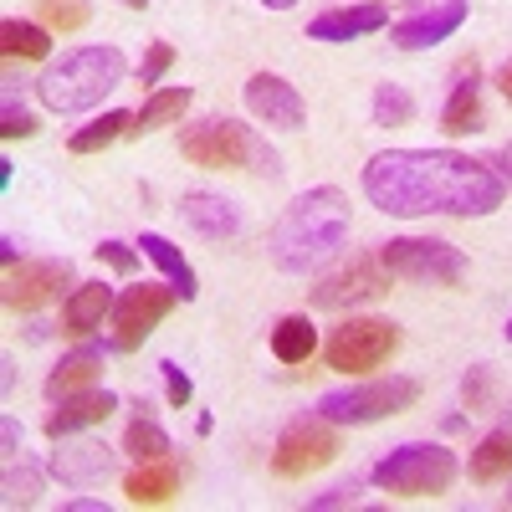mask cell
Returning a JSON list of instances; mask_svg holds the SVG:
<instances>
[{"mask_svg": "<svg viewBox=\"0 0 512 512\" xmlns=\"http://www.w3.org/2000/svg\"><path fill=\"white\" fill-rule=\"evenodd\" d=\"M364 195L384 216H456L477 221L507 200V180L487 159L456 149H384L364 164Z\"/></svg>", "mask_w": 512, "mask_h": 512, "instance_id": "cell-1", "label": "cell"}, {"mask_svg": "<svg viewBox=\"0 0 512 512\" xmlns=\"http://www.w3.org/2000/svg\"><path fill=\"white\" fill-rule=\"evenodd\" d=\"M344 241H349V195L333 185H318V190H303L277 216V226L267 231V256L277 272L308 277L328 267L344 251Z\"/></svg>", "mask_w": 512, "mask_h": 512, "instance_id": "cell-2", "label": "cell"}, {"mask_svg": "<svg viewBox=\"0 0 512 512\" xmlns=\"http://www.w3.org/2000/svg\"><path fill=\"white\" fill-rule=\"evenodd\" d=\"M123 72L128 62L118 47H77L36 77V98L52 113H88L118 88Z\"/></svg>", "mask_w": 512, "mask_h": 512, "instance_id": "cell-3", "label": "cell"}, {"mask_svg": "<svg viewBox=\"0 0 512 512\" xmlns=\"http://www.w3.org/2000/svg\"><path fill=\"white\" fill-rule=\"evenodd\" d=\"M180 154L190 164H205V169H246V175H267L277 180L282 164H277V149L267 139H256L246 123L236 118H200L180 134Z\"/></svg>", "mask_w": 512, "mask_h": 512, "instance_id": "cell-4", "label": "cell"}, {"mask_svg": "<svg viewBox=\"0 0 512 512\" xmlns=\"http://www.w3.org/2000/svg\"><path fill=\"white\" fill-rule=\"evenodd\" d=\"M456 451L436 441H405L374 466V487L395 492V497H441L456 482Z\"/></svg>", "mask_w": 512, "mask_h": 512, "instance_id": "cell-5", "label": "cell"}, {"mask_svg": "<svg viewBox=\"0 0 512 512\" xmlns=\"http://www.w3.org/2000/svg\"><path fill=\"white\" fill-rule=\"evenodd\" d=\"M415 400H420V384L405 374H390V379H364V384L328 390L318 400V415L333 425H374V420H390V415L410 410Z\"/></svg>", "mask_w": 512, "mask_h": 512, "instance_id": "cell-6", "label": "cell"}, {"mask_svg": "<svg viewBox=\"0 0 512 512\" xmlns=\"http://www.w3.org/2000/svg\"><path fill=\"white\" fill-rule=\"evenodd\" d=\"M379 262L400 282H420V287H456L466 277V256L451 241L436 236H395L379 246Z\"/></svg>", "mask_w": 512, "mask_h": 512, "instance_id": "cell-7", "label": "cell"}, {"mask_svg": "<svg viewBox=\"0 0 512 512\" xmlns=\"http://www.w3.org/2000/svg\"><path fill=\"white\" fill-rule=\"evenodd\" d=\"M395 349H400V328L390 318H349L333 328V338L323 344V359L338 374H369V369L390 364Z\"/></svg>", "mask_w": 512, "mask_h": 512, "instance_id": "cell-8", "label": "cell"}, {"mask_svg": "<svg viewBox=\"0 0 512 512\" xmlns=\"http://www.w3.org/2000/svg\"><path fill=\"white\" fill-rule=\"evenodd\" d=\"M338 456V431H333V420L323 415H297L282 425V436L272 446V472L297 482V477H313L323 472V466Z\"/></svg>", "mask_w": 512, "mask_h": 512, "instance_id": "cell-9", "label": "cell"}, {"mask_svg": "<svg viewBox=\"0 0 512 512\" xmlns=\"http://www.w3.org/2000/svg\"><path fill=\"white\" fill-rule=\"evenodd\" d=\"M180 303L175 287H159V282H139V287H123V297H113V349L118 354H134L144 338L169 318V308Z\"/></svg>", "mask_w": 512, "mask_h": 512, "instance_id": "cell-10", "label": "cell"}, {"mask_svg": "<svg viewBox=\"0 0 512 512\" xmlns=\"http://www.w3.org/2000/svg\"><path fill=\"white\" fill-rule=\"evenodd\" d=\"M390 292V272H384L379 256H354L349 267L328 272L318 287H313V308L323 313H344V308H359V303H374V297Z\"/></svg>", "mask_w": 512, "mask_h": 512, "instance_id": "cell-11", "label": "cell"}, {"mask_svg": "<svg viewBox=\"0 0 512 512\" xmlns=\"http://www.w3.org/2000/svg\"><path fill=\"white\" fill-rule=\"evenodd\" d=\"M72 282V262L62 256H41V262H21V267H6V308L11 313H36L47 308L52 297H62V287Z\"/></svg>", "mask_w": 512, "mask_h": 512, "instance_id": "cell-12", "label": "cell"}, {"mask_svg": "<svg viewBox=\"0 0 512 512\" xmlns=\"http://www.w3.org/2000/svg\"><path fill=\"white\" fill-rule=\"evenodd\" d=\"M241 98H246L251 118H262L267 128H282V134H297V128L308 123V108H303V98H297V88L277 72H256Z\"/></svg>", "mask_w": 512, "mask_h": 512, "instance_id": "cell-13", "label": "cell"}, {"mask_svg": "<svg viewBox=\"0 0 512 512\" xmlns=\"http://www.w3.org/2000/svg\"><path fill=\"white\" fill-rule=\"evenodd\" d=\"M180 226L195 231L200 241H226L241 231V210H236V200H226L216 190H190L180 200Z\"/></svg>", "mask_w": 512, "mask_h": 512, "instance_id": "cell-14", "label": "cell"}, {"mask_svg": "<svg viewBox=\"0 0 512 512\" xmlns=\"http://www.w3.org/2000/svg\"><path fill=\"white\" fill-rule=\"evenodd\" d=\"M466 21V0H451V6H431V11H420L400 26H390V41L400 52H425V47H436V41L456 36Z\"/></svg>", "mask_w": 512, "mask_h": 512, "instance_id": "cell-15", "label": "cell"}, {"mask_svg": "<svg viewBox=\"0 0 512 512\" xmlns=\"http://www.w3.org/2000/svg\"><path fill=\"white\" fill-rule=\"evenodd\" d=\"M441 128L451 139H466V134H477V128H482V72H477V62L456 67L451 98L441 108Z\"/></svg>", "mask_w": 512, "mask_h": 512, "instance_id": "cell-16", "label": "cell"}, {"mask_svg": "<svg viewBox=\"0 0 512 512\" xmlns=\"http://www.w3.org/2000/svg\"><path fill=\"white\" fill-rule=\"evenodd\" d=\"M113 410H118V395H108V390H77V395L57 400V410L47 415V436H52V441H67L72 431L103 425Z\"/></svg>", "mask_w": 512, "mask_h": 512, "instance_id": "cell-17", "label": "cell"}, {"mask_svg": "<svg viewBox=\"0 0 512 512\" xmlns=\"http://www.w3.org/2000/svg\"><path fill=\"white\" fill-rule=\"evenodd\" d=\"M113 472V451L98 441H77V446H57L52 451V477L62 487H93Z\"/></svg>", "mask_w": 512, "mask_h": 512, "instance_id": "cell-18", "label": "cell"}, {"mask_svg": "<svg viewBox=\"0 0 512 512\" xmlns=\"http://www.w3.org/2000/svg\"><path fill=\"white\" fill-rule=\"evenodd\" d=\"M384 21H390V11L379 6V0H364V6H338V11H323L313 26H308V36L313 41H359V36H369V31H379Z\"/></svg>", "mask_w": 512, "mask_h": 512, "instance_id": "cell-19", "label": "cell"}, {"mask_svg": "<svg viewBox=\"0 0 512 512\" xmlns=\"http://www.w3.org/2000/svg\"><path fill=\"white\" fill-rule=\"evenodd\" d=\"M103 318H113V292L103 282H82V287L67 292V303H62V333L88 338L93 328H103Z\"/></svg>", "mask_w": 512, "mask_h": 512, "instance_id": "cell-20", "label": "cell"}, {"mask_svg": "<svg viewBox=\"0 0 512 512\" xmlns=\"http://www.w3.org/2000/svg\"><path fill=\"white\" fill-rule=\"evenodd\" d=\"M180 492V466L175 461H139V472L123 477V497L134 507H164L169 497Z\"/></svg>", "mask_w": 512, "mask_h": 512, "instance_id": "cell-21", "label": "cell"}, {"mask_svg": "<svg viewBox=\"0 0 512 512\" xmlns=\"http://www.w3.org/2000/svg\"><path fill=\"white\" fill-rule=\"evenodd\" d=\"M98 369H103V349H98V344L72 349V354L47 374V400H67V395H77V390H93Z\"/></svg>", "mask_w": 512, "mask_h": 512, "instance_id": "cell-22", "label": "cell"}, {"mask_svg": "<svg viewBox=\"0 0 512 512\" xmlns=\"http://www.w3.org/2000/svg\"><path fill=\"white\" fill-rule=\"evenodd\" d=\"M466 477H472L477 487H492L502 477H512V425H497V431H487L472 451V461H466Z\"/></svg>", "mask_w": 512, "mask_h": 512, "instance_id": "cell-23", "label": "cell"}, {"mask_svg": "<svg viewBox=\"0 0 512 512\" xmlns=\"http://www.w3.org/2000/svg\"><path fill=\"white\" fill-rule=\"evenodd\" d=\"M139 246H144L149 262L169 277V287H175V292L185 297V303H190V297H195L200 287H195V267L185 262V251H180L175 241H169V236H159V231H144V241H139Z\"/></svg>", "mask_w": 512, "mask_h": 512, "instance_id": "cell-24", "label": "cell"}, {"mask_svg": "<svg viewBox=\"0 0 512 512\" xmlns=\"http://www.w3.org/2000/svg\"><path fill=\"white\" fill-rule=\"evenodd\" d=\"M313 349H318V328L308 323V313L277 318V328H272V354H277V364H308Z\"/></svg>", "mask_w": 512, "mask_h": 512, "instance_id": "cell-25", "label": "cell"}, {"mask_svg": "<svg viewBox=\"0 0 512 512\" xmlns=\"http://www.w3.org/2000/svg\"><path fill=\"white\" fill-rule=\"evenodd\" d=\"M190 103H195L190 88H159V93H149V103L134 113V134H159V128L180 123L190 113Z\"/></svg>", "mask_w": 512, "mask_h": 512, "instance_id": "cell-26", "label": "cell"}, {"mask_svg": "<svg viewBox=\"0 0 512 512\" xmlns=\"http://www.w3.org/2000/svg\"><path fill=\"white\" fill-rule=\"evenodd\" d=\"M0 52L21 57V62H41V57L52 52V36H47V26H36V21L6 16V21H0Z\"/></svg>", "mask_w": 512, "mask_h": 512, "instance_id": "cell-27", "label": "cell"}, {"mask_svg": "<svg viewBox=\"0 0 512 512\" xmlns=\"http://www.w3.org/2000/svg\"><path fill=\"white\" fill-rule=\"evenodd\" d=\"M123 134H134V113L108 108L98 123L77 128V134L67 139V149H72V154H98V149H108V144H113V139H123Z\"/></svg>", "mask_w": 512, "mask_h": 512, "instance_id": "cell-28", "label": "cell"}, {"mask_svg": "<svg viewBox=\"0 0 512 512\" xmlns=\"http://www.w3.org/2000/svg\"><path fill=\"white\" fill-rule=\"evenodd\" d=\"M123 451L134 461H164L169 451H175V441H169L149 415H139V420H128V431H123Z\"/></svg>", "mask_w": 512, "mask_h": 512, "instance_id": "cell-29", "label": "cell"}, {"mask_svg": "<svg viewBox=\"0 0 512 512\" xmlns=\"http://www.w3.org/2000/svg\"><path fill=\"white\" fill-rule=\"evenodd\" d=\"M415 118V98L400 88V82H379L374 88V123L379 128H400Z\"/></svg>", "mask_w": 512, "mask_h": 512, "instance_id": "cell-30", "label": "cell"}, {"mask_svg": "<svg viewBox=\"0 0 512 512\" xmlns=\"http://www.w3.org/2000/svg\"><path fill=\"white\" fill-rule=\"evenodd\" d=\"M41 497V472H36V466H6V477H0V502H6V507H31Z\"/></svg>", "mask_w": 512, "mask_h": 512, "instance_id": "cell-31", "label": "cell"}, {"mask_svg": "<svg viewBox=\"0 0 512 512\" xmlns=\"http://www.w3.org/2000/svg\"><path fill=\"white\" fill-rule=\"evenodd\" d=\"M36 16L47 31H82L88 26V0H36Z\"/></svg>", "mask_w": 512, "mask_h": 512, "instance_id": "cell-32", "label": "cell"}, {"mask_svg": "<svg viewBox=\"0 0 512 512\" xmlns=\"http://www.w3.org/2000/svg\"><path fill=\"white\" fill-rule=\"evenodd\" d=\"M492 395H497V374H492V364H477L472 374L461 379V405L472 410V415L492 410Z\"/></svg>", "mask_w": 512, "mask_h": 512, "instance_id": "cell-33", "label": "cell"}, {"mask_svg": "<svg viewBox=\"0 0 512 512\" xmlns=\"http://www.w3.org/2000/svg\"><path fill=\"white\" fill-rule=\"evenodd\" d=\"M0 134L6 139H31L36 134V118L16 103V82H6V108H0Z\"/></svg>", "mask_w": 512, "mask_h": 512, "instance_id": "cell-34", "label": "cell"}, {"mask_svg": "<svg viewBox=\"0 0 512 512\" xmlns=\"http://www.w3.org/2000/svg\"><path fill=\"white\" fill-rule=\"evenodd\" d=\"M159 374H164V390H169V405H175V410H185L190 400H195V384H190V374L175 364V359H164L159 364Z\"/></svg>", "mask_w": 512, "mask_h": 512, "instance_id": "cell-35", "label": "cell"}, {"mask_svg": "<svg viewBox=\"0 0 512 512\" xmlns=\"http://www.w3.org/2000/svg\"><path fill=\"white\" fill-rule=\"evenodd\" d=\"M169 67H175V47H169V41H154V47L144 52V62H139V82H149V88H154Z\"/></svg>", "mask_w": 512, "mask_h": 512, "instance_id": "cell-36", "label": "cell"}, {"mask_svg": "<svg viewBox=\"0 0 512 512\" xmlns=\"http://www.w3.org/2000/svg\"><path fill=\"white\" fill-rule=\"evenodd\" d=\"M98 262H108L118 277H134V272H139V256L128 251L123 241H103V246H98Z\"/></svg>", "mask_w": 512, "mask_h": 512, "instance_id": "cell-37", "label": "cell"}, {"mask_svg": "<svg viewBox=\"0 0 512 512\" xmlns=\"http://www.w3.org/2000/svg\"><path fill=\"white\" fill-rule=\"evenodd\" d=\"M354 492H359L354 482H349V487H333V492H323V497H313L308 507H313V512H328V507H349V502H354Z\"/></svg>", "mask_w": 512, "mask_h": 512, "instance_id": "cell-38", "label": "cell"}, {"mask_svg": "<svg viewBox=\"0 0 512 512\" xmlns=\"http://www.w3.org/2000/svg\"><path fill=\"white\" fill-rule=\"evenodd\" d=\"M0 446H6V456H16V446H21V425L6 415V420H0Z\"/></svg>", "mask_w": 512, "mask_h": 512, "instance_id": "cell-39", "label": "cell"}, {"mask_svg": "<svg viewBox=\"0 0 512 512\" xmlns=\"http://www.w3.org/2000/svg\"><path fill=\"white\" fill-rule=\"evenodd\" d=\"M62 512H103V502H98V497H72Z\"/></svg>", "mask_w": 512, "mask_h": 512, "instance_id": "cell-40", "label": "cell"}, {"mask_svg": "<svg viewBox=\"0 0 512 512\" xmlns=\"http://www.w3.org/2000/svg\"><path fill=\"white\" fill-rule=\"evenodd\" d=\"M497 88H502V98H507V108H512V57H507L502 72H497Z\"/></svg>", "mask_w": 512, "mask_h": 512, "instance_id": "cell-41", "label": "cell"}, {"mask_svg": "<svg viewBox=\"0 0 512 512\" xmlns=\"http://www.w3.org/2000/svg\"><path fill=\"white\" fill-rule=\"evenodd\" d=\"M0 262L16 267V241H11V236H0Z\"/></svg>", "mask_w": 512, "mask_h": 512, "instance_id": "cell-42", "label": "cell"}, {"mask_svg": "<svg viewBox=\"0 0 512 512\" xmlns=\"http://www.w3.org/2000/svg\"><path fill=\"white\" fill-rule=\"evenodd\" d=\"M262 6H267V11H292L297 0H262Z\"/></svg>", "mask_w": 512, "mask_h": 512, "instance_id": "cell-43", "label": "cell"}, {"mask_svg": "<svg viewBox=\"0 0 512 512\" xmlns=\"http://www.w3.org/2000/svg\"><path fill=\"white\" fill-rule=\"evenodd\" d=\"M405 6H420V11H431V6H451V0H405Z\"/></svg>", "mask_w": 512, "mask_h": 512, "instance_id": "cell-44", "label": "cell"}, {"mask_svg": "<svg viewBox=\"0 0 512 512\" xmlns=\"http://www.w3.org/2000/svg\"><path fill=\"white\" fill-rule=\"evenodd\" d=\"M497 164H507V175H512V149H502V154H497Z\"/></svg>", "mask_w": 512, "mask_h": 512, "instance_id": "cell-45", "label": "cell"}, {"mask_svg": "<svg viewBox=\"0 0 512 512\" xmlns=\"http://www.w3.org/2000/svg\"><path fill=\"white\" fill-rule=\"evenodd\" d=\"M123 6H134V11H144V6H149V0H123Z\"/></svg>", "mask_w": 512, "mask_h": 512, "instance_id": "cell-46", "label": "cell"}, {"mask_svg": "<svg viewBox=\"0 0 512 512\" xmlns=\"http://www.w3.org/2000/svg\"><path fill=\"white\" fill-rule=\"evenodd\" d=\"M507 338H512V323H507Z\"/></svg>", "mask_w": 512, "mask_h": 512, "instance_id": "cell-47", "label": "cell"}, {"mask_svg": "<svg viewBox=\"0 0 512 512\" xmlns=\"http://www.w3.org/2000/svg\"><path fill=\"white\" fill-rule=\"evenodd\" d=\"M507 507H512V492H507Z\"/></svg>", "mask_w": 512, "mask_h": 512, "instance_id": "cell-48", "label": "cell"}]
</instances>
